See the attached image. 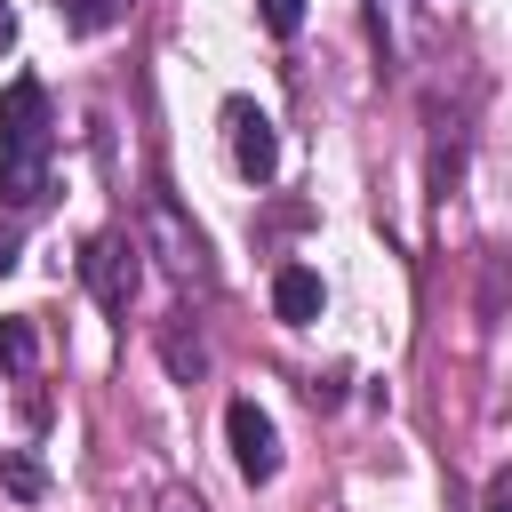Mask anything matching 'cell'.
Returning <instances> with one entry per match:
<instances>
[{
	"label": "cell",
	"instance_id": "obj_1",
	"mask_svg": "<svg viewBox=\"0 0 512 512\" xmlns=\"http://www.w3.org/2000/svg\"><path fill=\"white\" fill-rule=\"evenodd\" d=\"M48 144H56L48 88L32 72H16L0 88V200L8 208H40L48 200Z\"/></svg>",
	"mask_w": 512,
	"mask_h": 512
},
{
	"label": "cell",
	"instance_id": "obj_2",
	"mask_svg": "<svg viewBox=\"0 0 512 512\" xmlns=\"http://www.w3.org/2000/svg\"><path fill=\"white\" fill-rule=\"evenodd\" d=\"M80 280H88V296L104 312H128V296H136V240L128 232H96L88 256H80Z\"/></svg>",
	"mask_w": 512,
	"mask_h": 512
},
{
	"label": "cell",
	"instance_id": "obj_3",
	"mask_svg": "<svg viewBox=\"0 0 512 512\" xmlns=\"http://www.w3.org/2000/svg\"><path fill=\"white\" fill-rule=\"evenodd\" d=\"M224 136H232V168H240L248 184H264V176L280 168V136H272V120H264L248 96L224 104Z\"/></svg>",
	"mask_w": 512,
	"mask_h": 512
},
{
	"label": "cell",
	"instance_id": "obj_4",
	"mask_svg": "<svg viewBox=\"0 0 512 512\" xmlns=\"http://www.w3.org/2000/svg\"><path fill=\"white\" fill-rule=\"evenodd\" d=\"M224 432H232V464H240L248 480H272V472H280V432H272V416H264L256 400H232Z\"/></svg>",
	"mask_w": 512,
	"mask_h": 512
},
{
	"label": "cell",
	"instance_id": "obj_5",
	"mask_svg": "<svg viewBox=\"0 0 512 512\" xmlns=\"http://www.w3.org/2000/svg\"><path fill=\"white\" fill-rule=\"evenodd\" d=\"M272 312H280L288 328L320 320V272H304V264H280V272H272Z\"/></svg>",
	"mask_w": 512,
	"mask_h": 512
},
{
	"label": "cell",
	"instance_id": "obj_6",
	"mask_svg": "<svg viewBox=\"0 0 512 512\" xmlns=\"http://www.w3.org/2000/svg\"><path fill=\"white\" fill-rule=\"evenodd\" d=\"M152 232H160V248H168V264H176V272L192 280V272H200V240L184 232V216H176V200H168V192H152Z\"/></svg>",
	"mask_w": 512,
	"mask_h": 512
},
{
	"label": "cell",
	"instance_id": "obj_7",
	"mask_svg": "<svg viewBox=\"0 0 512 512\" xmlns=\"http://www.w3.org/2000/svg\"><path fill=\"white\" fill-rule=\"evenodd\" d=\"M56 8H64V24H72V32H112L136 0H56Z\"/></svg>",
	"mask_w": 512,
	"mask_h": 512
},
{
	"label": "cell",
	"instance_id": "obj_8",
	"mask_svg": "<svg viewBox=\"0 0 512 512\" xmlns=\"http://www.w3.org/2000/svg\"><path fill=\"white\" fill-rule=\"evenodd\" d=\"M40 360V336H32V320H0V368L8 376H24Z\"/></svg>",
	"mask_w": 512,
	"mask_h": 512
},
{
	"label": "cell",
	"instance_id": "obj_9",
	"mask_svg": "<svg viewBox=\"0 0 512 512\" xmlns=\"http://www.w3.org/2000/svg\"><path fill=\"white\" fill-rule=\"evenodd\" d=\"M256 16H264V32H280V40H288V32L304 24V0H256Z\"/></svg>",
	"mask_w": 512,
	"mask_h": 512
},
{
	"label": "cell",
	"instance_id": "obj_10",
	"mask_svg": "<svg viewBox=\"0 0 512 512\" xmlns=\"http://www.w3.org/2000/svg\"><path fill=\"white\" fill-rule=\"evenodd\" d=\"M8 488H16V496H40V464H32V456H8Z\"/></svg>",
	"mask_w": 512,
	"mask_h": 512
},
{
	"label": "cell",
	"instance_id": "obj_11",
	"mask_svg": "<svg viewBox=\"0 0 512 512\" xmlns=\"http://www.w3.org/2000/svg\"><path fill=\"white\" fill-rule=\"evenodd\" d=\"M488 512H512V464H504V472L488 480Z\"/></svg>",
	"mask_w": 512,
	"mask_h": 512
},
{
	"label": "cell",
	"instance_id": "obj_12",
	"mask_svg": "<svg viewBox=\"0 0 512 512\" xmlns=\"http://www.w3.org/2000/svg\"><path fill=\"white\" fill-rule=\"evenodd\" d=\"M16 48V16H8V0H0V56Z\"/></svg>",
	"mask_w": 512,
	"mask_h": 512
}]
</instances>
